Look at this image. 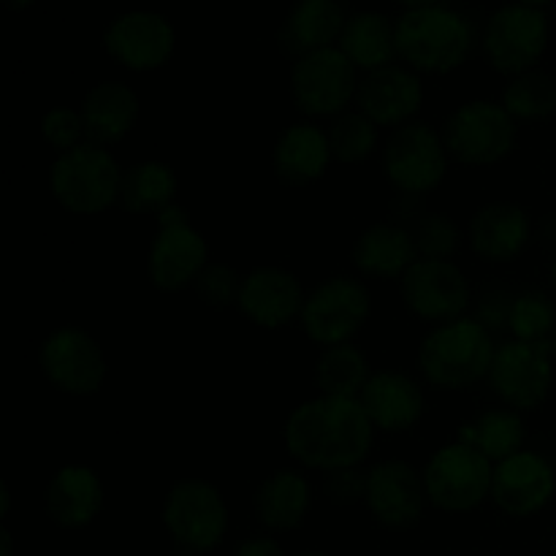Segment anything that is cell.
Listing matches in <instances>:
<instances>
[{"mask_svg": "<svg viewBox=\"0 0 556 556\" xmlns=\"http://www.w3.org/2000/svg\"><path fill=\"white\" fill-rule=\"evenodd\" d=\"M383 177L396 193L424 199L440 188L448 174L451 155L445 150L443 130L413 119L391 130L383 144Z\"/></svg>", "mask_w": 556, "mask_h": 556, "instance_id": "5", "label": "cell"}, {"mask_svg": "<svg viewBox=\"0 0 556 556\" xmlns=\"http://www.w3.org/2000/svg\"><path fill=\"white\" fill-rule=\"evenodd\" d=\"M421 472L427 500L445 514H470L492 500L494 465L459 440L434 451Z\"/></svg>", "mask_w": 556, "mask_h": 556, "instance_id": "9", "label": "cell"}, {"mask_svg": "<svg viewBox=\"0 0 556 556\" xmlns=\"http://www.w3.org/2000/svg\"><path fill=\"white\" fill-rule=\"evenodd\" d=\"M421 258L410 228L396 223H372L356 237L351 261L362 277L372 280H402L405 271Z\"/></svg>", "mask_w": 556, "mask_h": 556, "instance_id": "25", "label": "cell"}, {"mask_svg": "<svg viewBox=\"0 0 556 556\" xmlns=\"http://www.w3.org/2000/svg\"><path fill=\"white\" fill-rule=\"evenodd\" d=\"M307 293L302 280L282 266H255L239 291L237 309L261 329H282L302 315Z\"/></svg>", "mask_w": 556, "mask_h": 556, "instance_id": "20", "label": "cell"}, {"mask_svg": "<svg viewBox=\"0 0 556 556\" xmlns=\"http://www.w3.org/2000/svg\"><path fill=\"white\" fill-rule=\"evenodd\" d=\"M177 174L163 161H141L125 168L119 206L130 215H161L177 204Z\"/></svg>", "mask_w": 556, "mask_h": 556, "instance_id": "30", "label": "cell"}, {"mask_svg": "<svg viewBox=\"0 0 556 556\" xmlns=\"http://www.w3.org/2000/svg\"><path fill=\"white\" fill-rule=\"evenodd\" d=\"M293 556H329V554H324V552H313V548H309V552H299V554H293Z\"/></svg>", "mask_w": 556, "mask_h": 556, "instance_id": "49", "label": "cell"}, {"mask_svg": "<svg viewBox=\"0 0 556 556\" xmlns=\"http://www.w3.org/2000/svg\"><path fill=\"white\" fill-rule=\"evenodd\" d=\"M476 41V25L443 3L407 9L396 20V58L416 74H451L470 60Z\"/></svg>", "mask_w": 556, "mask_h": 556, "instance_id": "2", "label": "cell"}, {"mask_svg": "<svg viewBox=\"0 0 556 556\" xmlns=\"http://www.w3.org/2000/svg\"><path fill=\"white\" fill-rule=\"evenodd\" d=\"M375 429L402 434L418 427L427 413V396L416 378L396 369H378L358 396Z\"/></svg>", "mask_w": 556, "mask_h": 556, "instance_id": "22", "label": "cell"}, {"mask_svg": "<svg viewBox=\"0 0 556 556\" xmlns=\"http://www.w3.org/2000/svg\"><path fill=\"white\" fill-rule=\"evenodd\" d=\"M5 5H9L11 11H25V9H30L33 3H36V0H3Z\"/></svg>", "mask_w": 556, "mask_h": 556, "instance_id": "46", "label": "cell"}, {"mask_svg": "<svg viewBox=\"0 0 556 556\" xmlns=\"http://www.w3.org/2000/svg\"><path fill=\"white\" fill-rule=\"evenodd\" d=\"M313 508V483L299 470H275L253 494V514L269 532H291Z\"/></svg>", "mask_w": 556, "mask_h": 556, "instance_id": "28", "label": "cell"}, {"mask_svg": "<svg viewBox=\"0 0 556 556\" xmlns=\"http://www.w3.org/2000/svg\"><path fill=\"white\" fill-rule=\"evenodd\" d=\"M282 443L293 462L326 476L367 462L375 424L353 396L318 394L293 407L282 427Z\"/></svg>", "mask_w": 556, "mask_h": 556, "instance_id": "1", "label": "cell"}, {"mask_svg": "<svg viewBox=\"0 0 556 556\" xmlns=\"http://www.w3.org/2000/svg\"><path fill=\"white\" fill-rule=\"evenodd\" d=\"M337 47L358 71L383 68L396 58V22L380 11H356L348 16Z\"/></svg>", "mask_w": 556, "mask_h": 556, "instance_id": "29", "label": "cell"}, {"mask_svg": "<svg viewBox=\"0 0 556 556\" xmlns=\"http://www.w3.org/2000/svg\"><path fill=\"white\" fill-rule=\"evenodd\" d=\"M427 489L424 472H418L410 462L383 459L375 462L367 470V505L375 525L391 532H407L421 525L427 508Z\"/></svg>", "mask_w": 556, "mask_h": 556, "instance_id": "16", "label": "cell"}, {"mask_svg": "<svg viewBox=\"0 0 556 556\" xmlns=\"http://www.w3.org/2000/svg\"><path fill=\"white\" fill-rule=\"evenodd\" d=\"M456 440L476 448L492 465H500V462L510 459L514 454L525 451L521 445L527 440V424L521 418V413L510 410V407H505V410L494 407V410L481 413L470 424H465Z\"/></svg>", "mask_w": 556, "mask_h": 556, "instance_id": "31", "label": "cell"}, {"mask_svg": "<svg viewBox=\"0 0 556 556\" xmlns=\"http://www.w3.org/2000/svg\"><path fill=\"white\" fill-rule=\"evenodd\" d=\"M242 280L244 277L239 275L231 264L210 261L206 269L199 275V280L193 282V291L210 309L237 307L239 291H242Z\"/></svg>", "mask_w": 556, "mask_h": 556, "instance_id": "37", "label": "cell"}, {"mask_svg": "<svg viewBox=\"0 0 556 556\" xmlns=\"http://www.w3.org/2000/svg\"><path fill=\"white\" fill-rule=\"evenodd\" d=\"M372 315V293L362 280L348 275L329 277L307 293L299 324L307 340L331 348L351 342Z\"/></svg>", "mask_w": 556, "mask_h": 556, "instance_id": "12", "label": "cell"}, {"mask_svg": "<svg viewBox=\"0 0 556 556\" xmlns=\"http://www.w3.org/2000/svg\"><path fill=\"white\" fill-rule=\"evenodd\" d=\"M345 25L348 14L340 0H296L280 27V49L299 60L302 54L337 47Z\"/></svg>", "mask_w": 556, "mask_h": 556, "instance_id": "27", "label": "cell"}, {"mask_svg": "<svg viewBox=\"0 0 556 556\" xmlns=\"http://www.w3.org/2000/svg\"><path fill=\"white\" fill-rule=\"evenodd\" d=\"M407 313L427 324H448L465 318L472 302V288L454 261L418 258L400 280Z\"/></svg>", "mask_w": 556, "mask_h": 556, "instance_id": "15", "label": "cell"}, {"mask_svg": "<svg viewBox=\"0 0 556 556\" xmlns=\"http://www.w3.org/2000/svg\"><path fill=\"white\" fill-rule=\"evenodd\" d=\"M313 378L320 394L353 396V400H358L364 386L372 378V367H369L367 356L353 342H345V345H331L320 351Z\"/></svg>", "mask_w": 556, "mask_h": 556, "instance_id": "32", "label": "cell"}, {"mask_svg": "<svg viewBox=\"0 0 556 556\" xmlns=\"http://www.w3.org/2000/svg\"><path fill=\"white\" fill-rule=\"evenodd\" d=\"M161 521L174 546L210 554L228 532L226 497L204 478H182L163 497Z\"/></svg>", "mask_w": 556, "mask_h": 556, "instance_id": "6", "label": "cell"}, {"mask_svg": "<svg viewBox=\"0 0 556 556\" xmlns=\"http://www.w3.org/2000/svg\"><path fill=\"white\" fill-rule=\"evenodd\" d=\"M396 3L407 5V9H427V5H440V0H396Z\"/></svg>", "mask_w": 556, "mask_h": 556, "instance_id": "45", "label": "cell"}, {"mask_svg": "<svg viewBox=\"0 0 556 556\" xmlns=\"http://www.w3.org/2000/svg\"><path fill=\"white\" fill-rule=\"evenodd\" d=\"M497 345L478 318H456L429 331L418 345V372L438 391H465L489 378Z\"/></svg>", "mask_w": 556, "mask_h": 556, "instance_id": "3", "label": "cell"}, {"mask_svg": "<svg viewBox=\"0 0 556 556\" xmlns=\"http://www.w3.org/2000/svg\"><path fill=\"white\" fill-rule=\"evenodd\" d=\"M541 242H546V244H552V242H556V215H548L546 220L541 223Z\"/></svg>", "mask_w": 556, "mask_h": 556, "instance_id": "42", "label": "cell"}, {"mask_svg": "<svg viewBox=\"0 0 556 556\" xmlns=\"http://www.w3.org/2000/svg\"><path fill=\"white\" fill-rule=\"evenodd\" d=\"M535 239L532 217L514 201L483 204L467 226L470 250L486 264H510L519 258Z\"/></svg>", "mask_w": 556, "mask_h": 556, "instance_id": "21", "label": "cell"}, {"mask_svg": "<svg viewBox=\"0 0 556 556\" xmlns=\"http://www.w3.org/2000/svg\"><path fill=\"white\" fill-rule=\"evenodd\" d=\"M548 345H552V353H554V362H556V331H554V337H552V342H548Z\"/></svg>", "mask_w": 556, "mask_h": 556, "instance_id": "51", "label": "cell"}, {"mask_svg": "<svg viewBox=\"0 0 556 556\" xmlns=\"http://www.w3.org/2000/svg\"><path fill=\"white\" fill-rule=\"evenodd\" d=\"M326 134H329L331 155H334L337 163H348V166L364 163L378 150V125L358 109L331 119Z\"/></svg>", "mask_w": 556, "mask_h": 556, "instance_id": "34", "label": "cell"}, {"mask_svg": "<svg viewBox=\"0 0 556 556\" xmlns=\"http://www.w3.org/2000/svg\"><path fill=\"white\" fill-rule=\"evenodd\" d=\"M356 106L378 128H400L413 123L424 106L421 74L396 63L369 71L358 81Z\"/></svg>", "mask_w": 556, "mask_h": 556, "instance_id": "19", "label": "cell"}, {"mask_svg": "<svg viewBox=\"0 0 556 556\" xmlns=\"http://www.w3.org/2000/svg\"><path fill=\"white\" fill-rule=\"evenodd\" d=\"M41 136L58 155L74 150V147L85 144V119H81L79 109L71 106H54L41 117Z\"/></svg>", "mask_w": 556, "mask_h": 556, "instance_id": "38", "label": "cell"}, {"mask_svg": "<svg viewBox=\"0 0 556 556\" xmlns=\"http://www.w3.org/2000/svg\"><path fill=\"white\" fill-rule=\"evenodd\" d=\"M103 483L87 465H65L49 478L43 489V510L60 530L90 527L103 510Z\"/></svg>", "mask_w": 556, "mask_h": 556, "instance_id": "23", "label": "cell"}, {"mask_svg": "<svg viewBox=\"0 0 556 556\" xmlns=\"http://www.w3.org/2000/svg\"><path fill=\"white\" fill-rule=\"evenodd\" d=\"M416 248L421 258H440L451 261L459 253L465 233H462L459 223L445 212H427L421 220L416 223Z\"/></svg>", "mask_w": 556, "mask_h": 556, "instance_id": "36", "label": "cell"}, {"mask_svg": "<svg viewBox=\"0 0 556 556\" xmlns=\"http://www.w3.org/2000/svg\"><path fill=\"white\" fill-rule=\"evenodd\" d=\"M38 369L60 394L92 396L106 383L109 362L90 331L63 326L38 348Z\"/></svg>", "mask_w": 556, "mask_h": 556, "instance_id": "14", "label": "cell"}, {"mask_svg": "<svg viewBox=\"0 0 556 556\" xmlns=\"http://www.w3.org/2000/svg\"><path fill=\"white\" fill-rule=\"evenodd\" d=\"M556 470L538 451H519L494 465L492 503L510 519H530L552 505Z\"/></svg>", "mask_w": 556, "mask_h": 556, "instance_id": "18", "label": "cell"}, {"mask_svg": "<svg viewBox=\"0 0 556 556\" xmlns=\"http://www.w3.org/2000/svg\"><path fill=\"white\" fill-rule=\"evenodd\" d=\"M81 119H85L87 141L101 147L119 144L139 123V96L125 81H98L81 98Z\"/></svg>", "mask_w": 556, "mask_h": 556, "instance_id": "26", "label": "cell"}, {"mask_svg": "<svg viewBox=\"0 0 556 556\" xmlns=\"http://www.w3.org/2000/svg\"><path fill=\"white\" fill-rule=\"evenodd\" d=\"M174 43V25L157 11H125L103 30V49L109 58L136 74L163 68L172 60Z\"/></svg>", "mask_w": 556, "mask_h": 556, "instance_id": "17", "label": "cell"}, {"mask_svg": "<svg viewBox=\"0 0 556 556\" xmlns=\"http://www.w3.org/2000/svg\"><path fill=\"white\" fill-rule=\"evenodd\" d=\"M552 25L543 9L508 3L489 16L481 36V52L497 74L514 76L538 68L548 49Z\"/></svg>", "mask_w": 556, "mask_h": 556, "instance_id": "10", "label": "cell"}, {"mask_svg": "<svg viewBox=\"0 0 556 556\" xmlns=\"http://www.w3.org/2000/svg\"><path fill=\"white\" fill-rule=\"evenodd\" d=\"M9 514H11V489H9V483L5 481H0V519H9Z\"/></svg>", "mask_w": 556, "mask_h": 556, "instance_id": "44", "label": "cell"}, {"mask_svg": "<svg viewBox=\"0 0 556 556\" xmlns=\"http://www.w3.org/2000/svg\"><path fill=\"white\" fill-rule=\"evenodd\" d=\"M554 364L548 342H503L489 369V389L510 410H538L552 396Z\"/></svg>", "mask_w": 556, "mask_h": 556, "instance_id": "13", "label": "cell"}, {"mask_svg": "<svg viewBox=\"0 0 556 556\" xmlns=\"http://www.w3.org/2000/svg\"><path fill=\"white\" fill-rule=\"evenodd\" d=\"M516 3L532 5V9H546V5H552L554 0H516Z\"/></svg>", "mask_w": 556, "mask_h": 556, "instance_id": "47", "label": "cell"}, {"mask_svg": "<svg viewBox=\"0 0 556 556\" xmlns=\"http://www.w3.org/2000/svg\"><path fill=\"white\" fill-rule=\"evenodd\" d=\"M172 556H204L201 552H193V548H185V546H174Z\"/></svg>", "mask_w": 556, "mask_h": 556, "instance_id": "48", "label": "cell"}, {"mask_svg": "<svg viewBox=\"0 0 556 556\" xmlns=\"http://www.w3.org/2000/svg\"><path fill=\"white\" fill-rule=\"evenodd\" d=\"M503 106L516 123H543L556 114V79L548 71L532 68L505 85Z\"/></svg>", "mask_w": 556, "mask_h": 556, "instance_id": "33", "label": "cell"}, {"mask_svg": "<svg viewBox=\"0 0 556 556\" xmlns=\"http://www.w3.org/2000/svg\"><path fill=\"white\" fill-rule=\"evenodd\" d=\"M443 141L451 161L486 168L510 157L516 147V119L497 101H467L445 119Z\"/></svg>", "mask_w": 556, "mask_h": 556, "instance_id": "7", "label": "cell"}, {"mask_svg": "<svg viewBox=\"0 0 556 556\" xmlns=\"http://www.w3.org/2000/svg\"><path fill=\"white\" fill-rule=\"evenodd\" d=\"M358 81V68L340 47L318 49L293 60L291 101L304 117L334 119L356 101Z\"/></svg>", "mask_w": 556, "mask_h": 556, "instance_id": "11", "label": "cell"}, {"mask_svg": "<svg viewBox=\"0 0 556 556\" xmlns=\"http://www.w3.org/2000/svg\"><path fill=\"white\" fill-rule=\"evenodd\" d=\"M552 282H554V288H556V255H554V261H552Z\"/></svg>", "mask_w": 556, "mask_h": 556, "instance_id": "50", "label": "cell"}, {"mask_svg": "<svg viewBox=\"0 0 556 556\" xmlns=\"http://www.w3.org/2000/svg\"><path fill=\"white\" fill-rule=\"evenodd\" d=\"M0 556H14V535L9 527H0Z\"/></svg>", "mask_w": 556, "mask_h": 556, "instance_id": "43", "label": "cell"}, {"mask_svg": "<svg viewBox=\"0 0 556 556\" xmlns=\"http://www.w3.org/2000/svg\"><path fill=\"white\" fill-rule=\"evenodd\" d=\"M514 299L508 291H489L483 293V299L478 302V313L476 318L486 326L489 331H500V329H508V320H510V307H514Z\"/></svg>", "mask_w": 556, "mask_h": 556, "instance_id": "40", "label": "cell"}, {"mask_svg": "<svg viewBox=\"0 0 556 556\" xmlns=\"http://www.w3.org/2000/svg\"><path fill=\"white\" fill-rule=\"evenodd\" d=\"M233 556H286V552H282V546L275 538L264 532V535L244 538V541L233 548Z\"/></svg>", "mask_w": 556, "mask_h": 556, "instance_id": "41", "label": "cell"}, {"mask_svg": "<svg viewBox=\"0 0 556 556\" xmlns=\"http://www.w3.org/2000/svg\"><path fill=\"white\" fill-rule=\"evenodd\" d=\"M210 264V244L179 204L157 215V233L147 250V277L163 293L193 288Z\"/></svg>", "mask_w": 556, "mask_h": 556, "instance_id": "8", "label": "cell"}, {"mask_svg": "<svg viewBox=\"0 0 556 556\" xmlns=\"http://www.w3.org/2000/svg\"><path fill=\"white\" fill-rule=\"evenodd\" d=\"M123 174L109 147L85 141L54 157L49 168V190L71 215H101L119 204Z\"/></svg>", "mask_w": 556, "mask_h": 556, "instance_id": "4", "label": "cell"}, {"mask_svg": "<svg viewBox=\"0 0 556 556\" xmlns=\"http://www.w3.org/2000/svg\"><path fill=\"white\" fill-rule=\"evenodd\" d=\"M324 494L331 505H356L367 497V470L362 467H345V470L326 472Z\"/></svg>", "mask_w": 556, "mask_h": 556, "instance_id": "39", "label": "cell"}, {"mask_svg": "<svg viewBox=\"0 0 556 556\" xmlns=\"http://www.w3.org/2000/svg\"><path fill=\"white\" fill-rule=\"evenodd\" d=\"M508 331L521 342H552L556 331V304L543 291H525L514 299Z\"/></svg>", "mask_w": 556, "mask_h": 556, "instance_id": "35", "label": "cell"}, {"mask_svg": "<svg viewBox=\"0 0 556 556\" xmlns=\"http://www.w3.org/2000/svg\"><path fill=\"white\" fill-rule=\"evenodd\" d=\"M334 161L329 147V134L313 119L293 123L277 136L275 150H271V172L282 185L291 188H307L318 182L329 163Z\"/></svg>", "mask_w": 556, "mask_h": 556, "instance_id": "24", "label": "cell"}]
</instances>
